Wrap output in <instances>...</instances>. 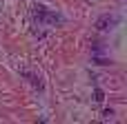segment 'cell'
Here are the masks:
<instances>
[{"label":"cell","instance_id":"7a4b0ae2","mask_svg":"<svg viewBox=\"0 0 127 124\" xmlns=\"http://www.w3.org/2000/svg\"><path fill=\"white\" fill-rule=\"evenodd\" d=\"M116 22H118V16H114V13H103V16L96 20V29H98V31H107V29H112Z\"/></svg>","mask_w":127,"mask_h":124},{"label":"cell","instance_id":"5b68a950","mask_svg":"<svg viewBox=\"0 0 127 124\" xmlns=\"http://www.w3.org/2000/svg\"><path fill=\"white\" fill-rule=\"evenodd\" d=\"M94 95H96V98H94L96 102H103V100H105V93H103L100 89H96V91H94Z\"/></svg>","mask_w":127,"mask_h":124},{"label":"cell","instance_id":"3957f363","mask_svg":"<svg viewBox=\"0 0 127 124\" xmlns=\"http://www.w3.org/2000/svg\"><path fill=\"white\" fill-rule=\"evenodd\" d=\"M22 75H27V78H29V82H31L33 87L42 89V82H40V75H36V73H29V71H22Z\"/></svg>","mask_w":127,"mask_h":124},{"label":"cell","instance_id":"8992f818","mask_svg":"<svg viewBox=\"0 0 127 124\" xmlns=\"http://www.w3.org/2000/svg\"><path fill=\"white\" fill-rule=\"evenodd\" d=\"M103 115H105V120H112V118H114V111H112V109H107Z\"/></svg>","mask_w":127,"mask_h":124},{"label":"cell","instance_id":"277c9868","mask_svg":"<svg viewBox=\"0 0 127 124\" xmlns=\"http://www.w3.org/2000/svg\"><path fill=\"white\" fill-rule=\"evenodd\" d=\"M94 62H96V64H112V60H107V58H103V55H94Z\"/></svg>","mask_w":127,"mask_h":124},{"label":"cell","instance_id":"6da1fadb","mask_svg":"<svg viewBox=\"0 0 127 124\" xmlns=\"http://www.w3.org/2000/svg\"><path fill=\"white\" fill-rule=\"evenodd\" d=\"M36 18H38L40 22H45V24H60V22H63V16H60V13L49 11V9H45V7H38Z\"/></svg>","mask_w":127,"mask_h":124}]
</instances>
